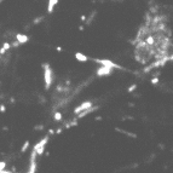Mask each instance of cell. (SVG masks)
<instances>
[{
  "instance_id": "cell-1",
  "label": "cell",
  "mask_w": 173,
  "mask_h": 173,
  "mask_svg": "<svg viewBox=\"0 0 173 173\" xmlns=\"http://www.w3.org/2000/svg\"><path fill=\"white\" fill-rule=\"evenodd\" d=\"M42 69H44V82H45V90H48L51 87L53 82V71L50 67L48 63L42 64Z\"/></svg>"
},
{
  "instance_id": "cell-2",
  "label": "cell",
  "mask_w": 173,
  "mask_h": 173,
  "mask_svg": "<svg viewBox=\"0 0 173 173\" xmlns=\"http://www.w3.org/2000/svg\"><path fill=\"white\" fill-rule=\"evenodd\" d=\"M47 142H48V136L44 137V139H41L38 144H35V145H34V150L37 151V155L41 156L42 154H44V150H45V147H46Z\"/></svg>"
},
{
  "instance_id": "cell-3",
  "label": "cell",
  "mask_w": 173,
  "mask_h": 173,
  "mask_svg": "<svg viewBox=\"0 0 173 173\" xmlns=\"http://www.w3.org/2000/svg\"><path fill=\"white\" fill-rule=\"evenodd\" d=\"M96 63H99L100 66H105V67H109L111 69H124L121 66H119V64L114 63L113 61H109V59H99V58H95L93 59Z\"/></svg>"
},
{
  "instance_id": "cell-4",
  "label": "cell",
  "mask_w": 173,
  "mask_h": 173,
  "mask_svg": "<svg viewBox=\"0 0 173 173\" xmlns=\"http://www.w3.org/2000/svg\"><path fill=\"white\" fill-rule=\"evenodd\" d=\"M37 151L33 149L32 154H30V166H29V172L30 173H34L37 172Z\"/></svg>"
},
{
  "instance_id": "cell-5",
  "label": "cell",
  "mask_w": 173,
  "mask_h": 173,
  "mask_svg": "<svg viewBox=\"0 0 173 173\" xmlns=\"http://www.w3.org/2000/svg\"><path fill=\"white\" fill-rule=\"evenodd\" d=\"M113 71H114V69H111L109 67H105V66H102L97 70V75L98 76H107V75L113 74Z\"/></svg>"
},
{
  "instance_id": "cell-6",
  "label": "cell",
  "mask_w": 173,
  "mask_h": 173,
  "mask_svg": "<svg viewBox=\"0 0 173 173\" xmlns=\"http://www.w3.org/2000/svg\"><path fill=\"white\" fill-rule=\"evenodd\" d=\"M93 105V103L91 102V100H86V102H84L82 104H80V105H77L75 109H74V114L75 115H77L80 111H82V110H85V109H87V108H90V107H92Z\"/></svg>"
},
{
  "instance_id": "cell-7",
  "label": "cell",
  "mask_w": 173,
  "mask_h": 173,
  "mask_svg": "<svg viewBox=\"0 0 173 173\" xmlns=\"http://www.w3.org/2000/svg\"><path fill=\"white\" fill-rule=\"evenodd\" d=\"M99 108V105H96V107H90V108H87V109H85V110H82V111H80L77 114V119H82V118H85L86 115H88V114H91V113H95L97 109Z\"/></svg>"
},
{
  "instance_id": "cell-8",
  "label": "cell",
  "mask_w": 173,
  "mask_h": 173,
  "mask_svg": "<svg viewBox=\"0 0 173 173\" xmlns=\"http://www.w3.org/2000/svg\"><path fill=\"white\" fill-rule=\"evenodd\" d=\"M16 40L19 42L21 45H23L26 44V42H28V40H29V37L26 34H21V33H17L16 34Z\"/></svg>"
},
{
  "instance_id": "cell-9",
  "label": "cell",
  "mask_w": 173,
  "mask_h": 173,
  "mask_svg": "<svg viewBox=\"0 0 173 173\" xmlns=\"http://www.w3.org/2000/svg\"><path fill=\"white\" fill-rule=\"evenodd\" d=\"M75 58H76L79 62H87V61H88V57L85 56V55H82L81 52H76V53H75Z\"/></svg>"
},
{
  "instance_id": "cell-10",
  "label": "cell",
  "mask_w": 173,
  "mask_h": 173,
  "mask_svg": "<svg viewBox=\"0 0 173 173\" xmlns=\"http://www.w3.org/2000/svg\"><path fill=\"white\" fill-rule=\"evenodd\" d=\"M57 3H58V0H48V7H47L48 13H52L53 7L56 6V4H57Z\"/></svg>"
},
{
  "instance_id": "cell-11",
  "label": "cell",
  "mask_w": 173,
  "mask_h": 173,
  "mask_svg": "<svg viewBox=\"0 0 173 173\" xmlns=\"http://www.w3.org/2000/svg\"><path fill=\"white\" fill-rule=\"evenodd\" d=\"M115 131H116V132H120V133H124V134H126V136H128V137H132V138H137V134L131 133V132H127V131H124V129H121V128H119V127L115 128Z\"/></svg>"
},
{
  "instance_id": "cell-12",
  "label": "cell",
  "mask_w": 173,
  "mask_h": 173,
  "mask_svg": "<svg viewBox=\"0 0 173 173\" xmlns=\"http://www.w3.org/2000/svg\"><path fill=\"white\" fill-rule=\"evenodd\" d=\"M96 15H97L96 11H93V12H92V15H90V17H88L87 19H85V23H86V24H91V22L93 21V18L96 17Z\"/></svg>"
},
{
  "instance_id": "cell-13",
  "label": "cell",
  "mask_w": 173,
  "mask_h": 173,
  "mask_svg": "<svg viewBox=\"0 0 173 173\" xmlns=\"http://www.w3.org/2000/svg\"><path fill=\"white\" fill-rule=\"evenodd\" d=\"M53 118H55V121H62V114L59 113V111H56L55 113V115H53Z\"/></svg>"
},
{
  "instance_id": "cell-14",
  "label": "cell",
  "mask_w": 173,
  "mask_h": 173,
  "mask_svg": "<svg viewBox=\"0 0 173 173\" xmlns=\"http://www.w3.org/2000/svg\"><path fill=\"white\" fill-rule=\"evenodd\" d=\"M29 140H26V143H24V145L22 147V149H21V151H22V153H26V151H27V149L28 148H29Z\"/></svg>"
},
{
  "instance_id": "cell-15",
  "label": "cell",
  "mask_w": 173,
  "mask_h": 173,
  "mask_svg": "<svg viewBox=\"0 0 173 173\" xmlns=\"http://www.w3.org/2000/svg\"><path fill=\"white\" fill-rule=\"evenodd\" d=\"M10 47H11V44H10V42H4L3 48L5 50V51H7V50H10Z\"/></svg>"
},
{
  "instance_id": "cell-16",
  "label": "cell",
  "mask_w": 173,
  "mask_h": 173,
  "mask_svg": "<svg viewBox=\"0 0 173 173\" xmlns=\"http://www.w3.org/2000/svg\"><path fill=\"white\" fill-rule=\"evenodd\" d=\"M137 86H138L137 84H133L132 86H129V87H128V92H129V93H131V92H133V91L137 88Z\"/></svg>"
},
{
  "instance_id": "cell-17",
  "label": "cell",
  "mask_w": 173,
  "mask_h": 173,
  "mask_svg": "<svg viewBox=\"0 0 173 173\" xmlns=\"http://www.w3.org/2000/svg\"><path fill=\"white\" fill-rule=\"evenodd\" d=\"M42 19H44V17H42V16L38 17L37 19H34V21H33V24H38V23L40 22V21H42Z\"/></svg>"
},
{
  "instance_id": "cell-18",
  "label": "cell",
  "mask_w": 173,
  "mask_h": 173,
  "mask_svg": "<svg viewBox=\"0 0 173 173\" xmlns=\"http://www.w3.org/2000/svg\"><path fill=\"white\" fill-rule=\"evenodd\" d=\"M151 84H153V85H156V84H158V77H153V79H151V81H150Z\"/></svg>"
},
{
  "instance_id": "cell-19",
  "label": "cell",
  "mask_w": 173,
  "mask_h": 173,
  "mask_svg": "<svg viewBox=\"0 0 173 173\" xmlns=\"http://www.w3.org/2000/svg\"><path fill=\"white\" fill-rule=\"evenodd\" d=\"M5 111H6V107L4 104H1L0 105V113H5Z\"/></svg>"
},
{
  "instance_id": "cell-20",
  "label": "cell",
  "mask_w": 173,
  "mask_h": 173,
  "mask_svg": "<svg viewBox=\"0 0 173 173\" xmlns=\"http://www.w3.org/2000/svg\"><path fill=\"white\" fill-rule=\"evenodd\" d=\"M19 45H21V44H19V42H18V41L16 40L15 42H12V45H11V46H12V47H18Z\"/></svg>"
},
{
  "instance_id": "cell-21",
  "label": "cell",
  "mask_w": 173,
  "mask_h": 173,
  "mask_svg": "<svg viewBox=\"0 0 173 173\" xmlns=\"http://www.w3.org/2000/svg\"><path fill=\"white\" fill-rule=\"evenodd\" d=\"M34 128L37 129V131H40V129H44V126H42V125H39V126H35Z\"/></svg>"
},
{
  "instance_id": "cell-22",
  "label": "cell",
  "mask_w": 173,
  "mask_h": 173,
  "mask_svg": "<svg viewBox=\"0 0 173 173\" xmlns=\"http://www.w3.org/2000/svg\"><path fill=\"white\" fill-rule=\"evenodd\" d=\"M62 129H63V128H58V129L56 131V133H61V132H62Z\"/></svg>"
},
{
  "instance_id": "cell-23",
  "label": "cell",
  "mask_w": 173,
  "mask_h": 173,
  "mask_svg": "<svg viewBox=\"0 0 173 173\" xmlns=\"http://www.w3.org/2000/svg\"><path fill=\"white\" fill-rule=\"evenodd\" d=\"M48 133H50V134H53V133H55V131H53V129H50Z\"/></svg>"
},
{
  "instance_id": "cell-24",
  "label": "cell",
  "mask_w": 173,
  "mask_h": 173,
  "mask_svg": "<svg viewBox=\"0 0 173 173\" xmlns=\"http://www.w3.org/2000/svg\"><path fill=\"white\" fill-rule=\"evenodd\" d=\"M85 19H86V16H81V21H84V22H85Z\"/></svg>"
},
{
  "instance_id": "cell-25",
  "label": "cell",
  "mask_w": 173,
  "mask_h": 173,
  "mask_svg": "<svg viewBox=\"0 0 173 173\" xmlns=\"http://www.w3.org/2000/svg\"><path fill=\"white\" fill-rule=\"evenodd\" d=\"M96 120H97V121H100V120H102V118H99V116H97V118H96Z\"/></svg>"
},
{
  "instance_id": "cell-26",
  "label": "cell",
  "mask_w": 173,
  "mask_h": 173,
  "mask_svg": "<svg viewBox=\"0 0 173 173\" xmlns=\"http://www.w3.org/2000/svg\"><path fill=\"white\" fill-rule=\"evenodd\" d=\"M0 85H1V82H0Z\"/></svg>"
}]
</instances>
